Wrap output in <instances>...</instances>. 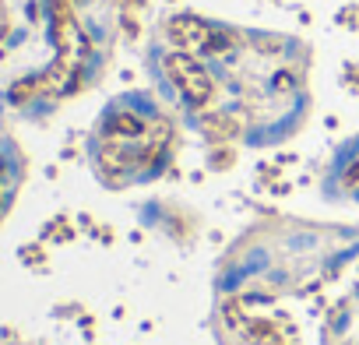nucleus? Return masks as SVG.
Segmentation results:
<instances>
[{"instance_id": "obj_1", "label": "nucleus", "mask_w": 359, "mask_h": 345, "mask_svg": "<svg viewBox=\"0 0 359 345\" xmlns=\"http://www.w3.org/2000/svg\"><path fill=\"white\" fill-rule=\"evenodd\" d=\"M169 141V123L148 120L141 113H113L102 127V144H99V169L102 177L120 184L134 172H144L158 162L162 148Z\"/></svg>"}, {"instance_id": "obj_2", "label": "nucleus", "mask_w": 359, "mask_h": 345, "mask_svg": "<svg viewBox=\"0 0 359 345\" xmlns=\"http://www.w3.org/2000/svg\"><path fill=\"white\" fill-rule=\"evenodd\" d=\"M0 205H4V201H0Z\"/></svg>"}]
</instances>
